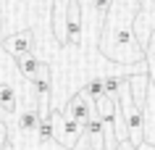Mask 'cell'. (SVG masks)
I'll use <instances>...</instances> for the list:
<instances>
[{
  "instance_id": "6da1fadb",
  "label": "cell",
  "mask_w": 155,
  "mask_h": 150,
  "mask_svg": "<svg viewBox=\"0 0 155 150\" xmlns=\"http://www.w3.org/2000/svg\"><path fill=\"white\" fill-rule=\"evenodd\" d=\"M139 11H142L139 0H110L97 42L100 53L108 61H113V63L145 61V50L139 48L137 37H134V21H137Z\"/></svg>"
},
{
  "instance_id": "7a4b0ae2",
  "label": "cell",
  "mask_w": 155,
  "mask_h": 150,
  "mask_svg": "<svg viewBox=\"0 0 155 150\" xmlns=\"http://www.w3.org/2000/svg\"><path fill=\"white\" fill-rule=\"evenodd\" d=\"M116 100H118V108H121V116L124 121H126V132H129V142L137 148L139 142H142V111H139V105L134 103V98H131L129 92V84H126V79H124V84L116 90Z\"/></svg>"
},
{
  "instance_id": "3957f363",
  "label": "cell",
  "mask_w": 155,
  "mask_h": 150,
  "mask_svg": "<svg viewBox=\"0 0 155 150\" xmlns=\"http://www.w3.org/2000/svg\"><path fill=\"white\" fill-rule=\"evenodd\" d=\"M48 118H50V129H53V140H55L58 145H63L66 150H71L74 145H76V140L82 137L84 126L76 124L74 118H68L63 111H58V108H50Z\"/></svg>"
},
{
  "instance_id": "277c9868",
  "label": "cell",
  "mask_w": 155,
  "mask_h": 150,
  "mask_svg": "<svg viewBox=\"0 0 155 150\" xmlns=\"http://www.w3.org/2000/svg\"><path fill=\"white\" fill-rule=\"evenodd\" d=\"M142 140L155 145V84L147 79V90H145V100H142Z\"/></svg>"
},
{
  "instance_id": "5b68a950",
  "label": "cell",
  "mask_w": 155,
  "mask_h": 150,
  "mask_svg": "<svg viewBox=\"0 0 155 150\" xmlns=\"http://www.w3.org/2000/svg\"><path fill=\"white\" fill-rule=\"evenodd\" d=\"M0 48L5 50L11 58L29 55V53H34V48H37V42H34V32H32V29H21V32L11 34V37H5Z\"/></svg>"
},
{
  "instance_id": "8992f818",
  "label": "cell",
  "mask_w": 155,
  "mask_h": 150,
  "mask_svg": "<svg viewBox=\"0 0 155 150\" xmlns=\"http://www.w3.org/2000/svg\"><path fill=\"white\" fill-rule=\"evenodd\" d=\"M66 48H82V8L71 0L66 8Z\"/></svg>"
},
{
  "instance_id": "52a82bcc",
  "label": "cell",
  "mask_w": 155,
  "mask_h": 150,
  "mask_svg": "<svg viewBox=\"0 0 155 150\" xmlns=\"http://www.w3.org/2000/svg\"><path fill=\"white\" fill-rule=\"evenodd\" d=\"M63 113H66L68 118H74L76 124H82V126H84L87 121H90V116L95 113V105L87 100V95H84L82 90H76L71 98H68V103H66Z\"/></svg>"
},
{
  "instance_id": "ba28073f",
  "label": "cell",
  "mask_w": 155,
  "mask_h": 150,
  "mask_svg": "<svg viewBox=\"0 0 155 150\" xmlns=\"http://www.w3.org/2000/svg\"><path fill=\"white\" fill-rule=\"evenodd\" d=\"M18 118H16V126H18V132L21 134H34V129H37V124H40V108L37 105H26L24 111H16Z\"/></svg>"
},
{
  "instance_id": "9c48e42d",
  "label": "cell",
  "mask_w": 155,
  "mask_h": 150,
  "mask_svg": "<svg viewBox=\"0 0 155 150\" xmlns=\"http://www.w3.org/2000/svg\"><path fill=\"white\" fill-rule=\"evenodd\" d=\"M0 111L5 116H13L18 111V90L8 82H0Z\"/></svg>"
},
{
  "instance_id": "30bf717a",
  "label": "cell",
  "mask_w": 155,
  "mask_h": 150,
  "mask_svg": "<svg viewBox=\"0 0 155 150\" xmlns=\"http://www.w3.org/2000/svg\"><path fill=\"white\" fill-rule=\"evenodd\" d=\"M142 50H145V63H147V79L155 84V29H150Z\"/></svg>"
},
{
  "instance_id": "8fae6325",
  "label": "cell",
  "mask_w": 155,
  "mask_h": 150,
  "mask_svg": "<svg viewBox=\"0 0 155 150\" xmlns=\"http://www.w3.org/2000/svg\"><path fill=\"white\" fill-rule=\"evenodd\" d=\"M40 63H42V58H37L34 53H29V55H21V58H16V66H18V71H21V76H24L26 82H29V79H32L34 74H37Z\"/></svg>"
},
{
  "instance_id": "7c38bea8",
  "label": "cell",
  "mask_w": 155,
  "mask_h": 150,
  "mask_svg": "<svg viewBox=\"0 0 155 150\" xmlns=\"http://www.w3.org/2000/svg\"><path fill=\"white\" fill-rule=\"evenodd\" d=\"M82 92L87 95V100H90V103H95V100H97L100 95H105V87H103V74H95V76H90V79L84 82Z\"/></svg>"
},
{
  "instance_id": "4fadbf2b",
  "label": "cell",
  "mask_w": 155,
  "mask_h": 150,
  "mask_svg": "<svg viewBox=\"0 0 155 150\" xmlns=\"http://www.w3.org/2000/svg\"><path fill=\"white\" fill-rule=\"evenodd\" d=\"M71 150H92V145H90V137H87V132H82V137L76 140V145H74Z\"/></svg>"
},
{
  "instance_id": "5bb4252c",
  "label": "cell",
  "mask_w": 155,
  "mask_h": 150,
  "mask_svg": "<svg viewBox=\"0 0 155 150\" xmlns=\"http://www.w3.org/2000/svg\"><path fill=\"white\" fill-rule=\"evenodd\" d=\"M5 142H8V126H5V121L0 118V148H3Z\"/></svg>"
},
{
  "instance_id": "9a60e30c",
  "label": "cell",
  "mask_w": 155,
  "mask_h": 150,
  "mask_svg": "<svg viewBox=\"0 0 155 150\" xmlns=\"http://www.w3.org/2000/svg\"><path fill=\"white\" fill-rule=\"evenodd\" d=\"M116 150H134V145H131L129 140H124V142H118V145H116Z\"/></svg>"
},
{
  "instance_id": "2e32d148",
  "label": "cell",
  "mask_w": 155,
  "mask_h": 150,
  "mask_svg": "<svg viewBox=\"0 0 155 150\" xmlns=\"http://www.w3.org/2000/svg\"><path fill=\"white\" fill-rule=\"evenodd\" d=\"M134 150H155V145H150V142H145V140H142V142H139V145H137Z\"/></svg>"
},
{
  "instance_id": "e0dca14e",
  "label": "cell",
  "mask_w": 155,
  "mask_h": 150,
  "mask_svg": "<svg viewBox=\"0 0 155 150\" xmlns=\"http://www.w3.org/2000/svg\"><path fill=\"white\" fill-rule=\"evenodd\" d=\"M0 150H16V145H13V142L8 140V142H5V145H3V148H0Z\"/></svg>"
},
{
  "instance_id": "ac0fdd59",
  "label": "cell",
  "mask_w": 155,
  "mask_h": 150,
  "mask_svg": "<svg viewBox=\"0 0 155 150\" xmlns=\"http://www.w3.org/2000/svg\"><path fill=\"white\" fill-rule=\"evenodd\" d=\"M0 37H3V26H0Z\"/></svg>"
}]
</instances>
